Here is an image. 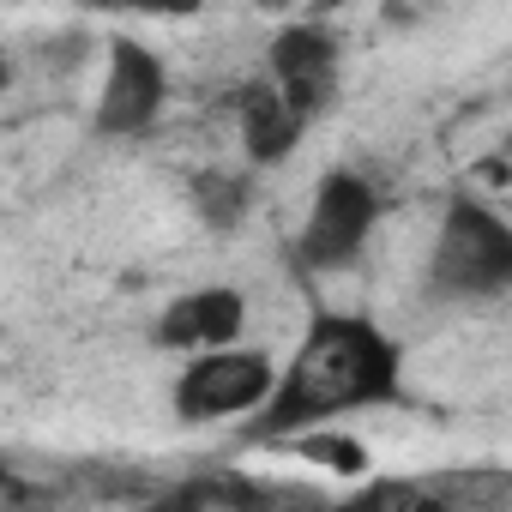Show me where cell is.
<instances>
[{
    "label": "cell",
    "instance_id": "6da1fadb",
    "mask_svg": "<svg viewBox=\"0 0 512 512\" xmlns=\"http://www.w3.org/2000/svg\"><path fill=\"white\" fill-rule=\"evenodd\" d=\"M404 404V350L368 314H314L272 398L260 404L247 440H296L302 428H326L356 410Z\"/></svg>",
    "mask_w": 512,
    "mask_h": 512
},
{
    "label": "cell",
    "instance_id": "7a4b0ae2",
    "mask_svg": "<svg viewBox=\"0 0 512 512\" xmlns=\"http://www.w3.org/2000/svg\"><path fill=\"white\" fill-rule=\"evenodd\" d=\"M506 290H512V223L488 199L458 187L422 260V302L458 308V302H494Z\"/></svg>",
    "mask_w": 512,
    "mask_h": 512
},
{
    "label": "cell",
    "instance_id": "3957f363",
    "mask_svg": "<svg viewBox=\"0 0 512 512\" xmlns=\"http://www.w3.org/2000/svg\"><path fill=\"white\" fill-rule=\"evenodd\" d=\"M386 211V193L362 169H326L314 181L302 235H296V266L302 272H344L362 260V247Z\"/></svg>",
    "mask_w": 512,
    "mask_h": 512
},
{
    "label": "cell",
    "instance_id": "277c9868",
    "mask_svg": "<svg viewBox=\"0 0 512 512\" xmlns=\"http://www.w3.org/2000/svg\"><path fill=\"white\" fill-rule=\"evenodd\" d=\"M278 374L284 368L266 350H253V344H217V350L187 356V368L169 386V404H175V416L187 428L223 422V416H247V410H260L272 398Z\"/></svg>",
    "mask_w": 512,
    "mask_h": 512
},
{
    "label": "cell",
    "instance_id": "5b68a950",
    "mask_svg": "<svg viewBox=\"0 0 512 512\" xmlns=\"http://www.w3.org/2000/svg\"><path fill=\"white\" fill-rule=\"evenodd\" d=\"M103 91H97V109H91V127L97 139H145L163 109H169V67L151 43L115 31L109 49H103Z\"/></svg>",
    "mask_w": 512,
    "mask_h": 512
},
{
    "label": "cell",
    "instance_id": "8992f818",
    "mask_svg": "<svg viewBox=\"0 0 512 512\" xmlns=\"http://www.w3.org/2000/svg\"><path fill=\"white\" fill-rule=\"evenodd\" d=\"M338 73H344V49L326 25H284L266 43V79L308 115L320 121L338 103Z\"/></svg>",
    "mask_w": 512,
    "mask_h": 512
},
{
    "label": "cell",
    "instance_id": "52a82bcc",
    "mask_svg": "<svg viewBox=\"0 0 512 512\" xmlns=\"http://www.w3.org/2000/svg\"><path fill=\"white\" fill-rule=\"evenodd\" d=\"M241 326H247V296L235 284H199L157 314L151 344L175 350V356H199L217 344H241Z\"/></svg>",
    "mask_w": 512,
    "mask_h": 512
},
{
    "label": "cell",
    "instance_id": "ba28073f",
    "mask_svg": "<svg viewBox=\"0 0 512 512\" xmlns=\"http://www.w3.org/2000/svg\"><path fill=\"white\" fill-rule=\"evenodd\" d=\"M308 127H314V121H308L272 79H253V85L235 91V133H241V151H247L253 169L290 163Z\"/></svg>",
    "mask_w": 512,
    "mask_h": 512
},
{
    "label": "cell",
    "instance_id": "9c48e42d",
    "mask_svg": "<svg viewBox=\"0 0 512 512\" xmlns=\"http://www.w3.org/2000/svg\"><path fill=\"white\" fill-rule=\"evenodd\" d=\"M187 199H193V217L211 235H229L253 211V175H241V169H193L187 175Z\"/></svg>",
    "mask_w": 512,
    "mask_h": 512
},
{
    "label": "cell",
    "instance_id": "30bf717a",
    "mask_svg": "<svg viewBox=\"0 0 512 512\" xmlns=\"http://www.w3.org/2000/svg\"><path fill=\"white\" fill-rule=\"evenodd\" d=\"M91 55H97V43H91V31H79V25L49 31L43 43H31V61H37L43 79H79V73L91 67Z\"/></svg>",
    "mask_w": 512,
    "mask_h": 512
},
{
    "label": "cell",
    "instance_id": "8fae6325",
    "mask_svg": "<svg viewBox=\"0 0 512 512\" xmlns=\"http://www.w3.org/2000/svg\"><path fill=\"white\" fill-rule=\"evenodd\" d=\"M284 452H296V458H320V464L338 470V476L368 470V446L350 440V434H332V422H326V428H302L296 440H284Z\"/></svg>",
    "mask_w": 512,
    "mask_h": 512
},
{
    "label": "cell",
    "instance_id": "7c38bea8",
    "mask_svg": "<svg viewBox=\"0 0 512 512\" xmlns=\"http://www.w3.org/2000/svg\"><path fill=\"white\" fill-rule=\"evenodd\" d=\"M85 13H139V19H193L205 0H79Z\"/></svg>",
    "mask_w": 512,
    "mask_h": 512
},
{
    "label": "cell",
    "instance_id": "4fadbf2b",
    "mask_svg": "<svg viewBox=\"0 0 512 512\" xmlns=\"http://www.w3.org/2000/svg\"><path fill=\"white\" fill-rule=\"evenodd\" d=\"M260 13H290V7H302V0H253Z\"/></svg>",
    "mask_w": 512,
    "mask_h": 512
},
{
    "label": "cell",
    "instance_id": "5bb4252c",
    "mask_svg": "<svg viewBox=\"0 0 512 512\" xmlns=\"http://www.w3.org/2000/svg\"><path fill=\"white\" fill-rule=\"evenodd\" d=\"M500 151H506V157H512V133H506V139H500Z\"/></svg>",
    "mask_w": 512,
    "mask_h": 512
}]
</instances>
